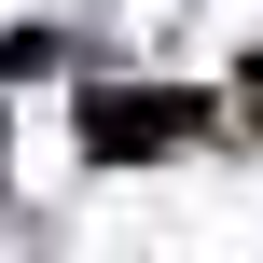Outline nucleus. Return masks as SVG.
Listing matches in <instances>:
<instances>
[{
	"instance_id": "f257e3e1",
	"label": "nucleus",
	"mask_w": 263,
	"mask_h": 263,
	"mask_svg": "<svg viewBox=\"0 0 263 263\" xmlns=\"http://www.w3.org/2000/svg\"><path fill=\"white\" fill-rule=\"evenodd\" d=\"M83 139H97V153H166V139H180V111H166V97H139V111H125V97H97V111H83Z\"/></svg>"
}]
</instances>
